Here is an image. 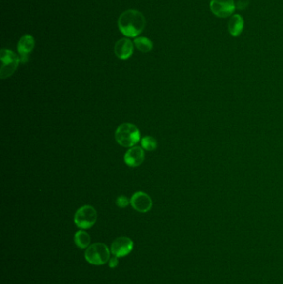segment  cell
I'll return each instance as SVG.
<instances>
[{
	"label": "cell",
	"instance_id": "cell-1",
	"mask_svg": "<svg viewBox=\"0 0 283 284\" xmlns=\"http://www.w3.org/2000/svg\"><path fill=\"white\" fill-rule=\"evenodd\" d=\"M146 25L144 15L135 9L123 12L118 19V28L126 37H136L142 34Z\"/></svg>",
	"mask_w": 283,
	"mask_h": 284
},
{
	"label": "cell",
	"instance_id": "cell-2",
	"mask_svg": "<svg viewBox=\"0 0 283 284\" xmlns=\"http://www.w3.org/2000/svg\"><path fill=\"white\" fill-rule=\"evenodd\" d=\"M115 138L117 143L123 147H133L140 141L141 132L133 124L124 123L117 127Z\"/></svg>",
	"mask_w": 283,
	"mask_h": 284
},
{
	"label": "cell",
	"instance_id": "cell-3",
	"mask_svg": "<svg viewBox=\"0 0 283 284\" xmlns=\"http://www.w3.org/2000/svg\"><path fill=\"white\" fill-rule=\"evenodd\" d=\"M84 256L89 264L101 266L106 264L111 259V249L105 243H96L86 248Z\"/></svg>",
	"mask_w": 283,
	"mask_h": 284
},
{
	"label": "cell",
	"instance_id": "cell-4",
	"mask_svg": "<svg viewBox=\"0 0 283 284\" xmlns=\"http://www.w3.org/2000/svg\"><path fill=\"white\" fill-rule=\"evenodd\" d=\"M98 213L94 207L84 205L78 209L74 215V223L81 229L92 228L97 222Z\"/></svg>",
	"mask_w": 283,
	"mask_h": 284
},
{
	"label": "cell",
	"instance_id": "cell-5",
	"mask_svg": "<svg viewBox=\"0 0 283 284\" xmlns=\"http://www.w3.org/2000/svg\"><path fill=\"white\" fill-rule=\"evenodd\" d=\"M2 66L0 69V78L2 79L9 78L14 74L17 69L20 59L13 52L9 49H2L0 52Z\"/></svg>",
	"mask_w": 283,
	"mask_h": 284
},
{
	"label": "cell",
	"instance_id": "cell-6",
	"mask_svg": "<svg viewBox=\"0 0 283 284\" xmlns=\"http://www.w3.org/2000/svg\"><path fill=\"white\" fill-rule=\"evenodd\" d=\"M236 9L234 0H211L210 9L219 18H228Z\"/></svg>",
	"mask_w": 283,
	"mask_h": 284
},
{
	"label": "cell",
	"instance_id": "cell-7",
	"mask_svg": "<svg viewBox=\"0 0 283 284\" xmlns=\"http://www.w3.org/2000/svg\"><path fill=\"white\" fill-rule=\"evenodd\" d=\"M134 242L129 237H119L112 242L111 245V253L114 256L123 258L133 250Z\"/></svg>",
	"mask_w": 283,
	"mask_h": 284
},
{
	"label": "cell",
	"instance_id": "cell-8",
	"mask_svg": "<svg viewBox=\"0 0 283 284\" xmlns=\"http://www.w3.org/2000/svg\"><path fill=\"white\" fill-rule=\"evenodd\" d=\"M131 204L136 211L140 213H147L152 208L153 201L148 194L138 191L131 196Z\"/></svg>",
	"mask_w": 283,
	"mask_h": 284
},
{
	"label": "cell",
	"instance_id": "cell-9",
	"mask_svg": "<svg viewBox=\"0 0 283 284\" xmlns=\"http://www.w3.org/2000/svg\"><path fill=\"white\" fill-rule=\"evenodd\" d=\"M35 45V40L32 35H24L20 39L18 42V53H20V61L25 63L28 60V56L33 51Z\"/></svg>",
	"mask_w": 283,
	"mask_h": 284
},
{
	"label": "cell",
	"instance_id": "cell-10",
	"mask_svg": "<svg viewBox=\"0 0 283 284\" xmlns=\"http://www.w3.org/2000/svg\"><path fill=\"white\" fill-rule=\"evenodd\" d=\"M144 161V151L140 146H133L129 149L124 156V162L129 167H138Z\"/></svg>",
	"mask_w": 283,
	"mask_h": 284
},
{
	"label": "cell",
	"instance_id": "cell-11",
	"mask_svg": "<svg viewBox=\"0 0 283 284\" xmlns=\"http://www.w3.org/2000/svg\"><path fill=\"white\" fill-rule=\"evenodd\" d=\"M115 53L117 58L121 60L130 59L133 54L134 46L133 42L131 39L127 38H123L117 41L115 45Z\"/></svg>",
	"mask_w": 283,
	"mask_h": 284
},
{
	"label": "cell",
	"instance_id": "cell-12",
	"mask_svg": "<svg viewBox=\"0 0 283 284\" xmlns=\"http://www.w3.org/2000/svg\"><path fill=\"white\" fill-rule=\"evenodd\" d=\"M244 21L240 14H234L228 22V32L232 36L237 37L243 30Z\"/></svg>",
	"mask_w": 283,
	"mask_h": 284
},
{
	"label": "cell",
	"instance_id": "cell-13",
	"mask_svg": "<svg viewBox=\"0 0 283 284\" xmlns=\"http://www.w3.org/2000/svg\"><path fill=\"white\" fill-rule=\"evenodd\" d=\"M74 242L78 248L86 249L91 245V237L84 230H79L74 235Z\"/></svg>",
	"mask_w": 283,
	"mask_h": 284
},
{
	"label": "cell",
	"instance_id": "cell-14",
	"mask_svg": "<svg viewBox=\"0 0 283 284\" xmlns=\"http://www.w3.org/2000/svg\"><path fill=\"white\" fill-rule=\"evenodd\" d=\"M134 44L138 50L142 53H149L152 50L153 43L146 37H138L134 40Z\"/></svg>",
	"mask_w": 283,
	"mask_h": 284
},
{
	"label": "cell",
	"instance_id": "cell-15",
	"mask_svg": "<svg viewBox=\"0 0 283 284\" xmlns=\"http://www.w3.org/2000/svg\"><path fill=\"white\" fill-rule=\"evenodd\" d=\"M142 146L148 151H155L157 148V142L152 137H144L142 139Z\"/></svg>",
	"mask_w": 283,
	"mask_h": 284
},
{
	"label": "cell",
	"instance_id": "cell-16",
	"mask_svg": "<svg viewBox=\"0 0 283 284\" xmlns=\"http://www.w3.org/2000/svg\"><path fill=\"white\" fill-rule=\"evenodd\" d=\"M116 203L119 208H125L131 203V200H129L125 195H121L119 197H117Z\"/></svg>",
	"mask_w": 283,
	"mask_h": 284
},
{
	"label": "cell",
	"instance_id": "cell-17",
	"mask_svg": "<svg viewBox=\"0 0 283 284\" xmlns=\"http://www.w3.org/2000/svg\"><path fill=\"white\" fill-rule=\"evenodd\" d=\"M109 264V267H111V268H115V267H117L119 264V258L117 256L111 257V259L108 261Z\"/></svg>",
	"mask_w": 283,
	"mask_h": 284
}]
</instances>
